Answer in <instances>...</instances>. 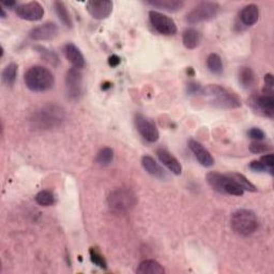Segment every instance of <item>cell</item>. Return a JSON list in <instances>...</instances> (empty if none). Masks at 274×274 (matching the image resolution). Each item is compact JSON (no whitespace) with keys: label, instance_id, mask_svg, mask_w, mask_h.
Listing matches in <instances>:
<instances>
[{"label":"cell","instance_id":"30","mask_svg":"<svg viewBox=\"0 0 274 274\" xmlns=\"http://www.w3.org/2000/svg\"><path fill=\"white\" fill-rule=\"evenodd\" d=\"M114 160V151L113 149L108 148V147H105V148L101 149L96 157V162L101 165V166H106L109 165Z\"/></svg>","mask_w":274,"mask_h":274},{"label":"cell","instance_id":"27","mask_svg":"<svg viewBox=\"0 0 274 274\" xmlns=\"http://www.w3.org/2000/svg\"><path fill=\"white\" fill-rule=\"evenodd\" d=\"M228 176L234 179V180L242 187V189L243 191H248V192H256L257 191V187L253 184L250 180H248V178L244 177L242 174H239V173H231V174H228Z\"/></svg>","mask_w":274,"mask_h":274},{"label":"cell","instance_id":"33","mask_svg":"<svg viewBox=\"0 0 274 274\" xmlns=\"http://www.w3.org/2000/svg\"><path fill=\"white\" fill-rule=\"evenodd\" d=\"M248 135L250 139L254 140L255 142H262L263 140L266 139V133L263 132L261 129L259 128H252L249 130Z\"/></svg>","mask_w":274,"mask_h":274},{"label":"cell","instance_id":"20","mask_svg":"<svg viewBox=\"0 0 274 274\" xmlns=\"http://www.w3.org/2000/svg\"><path fill=\"white\" fill-rule=\"evenodd\" d=\"M202 41V35L194 28H187L183 31L182 42L187 49H195Z\"/></svg>","mask_w":274,"mask_h":274},{"label":"cell","instance_id":"11","mask_svg":"<svg viewBox=\"0 0 274 274\" xmlns=\"http://www.w3.org/2000/svg\"><path fill=\"white\" fill-rule=\"evenodd\" d=\"M15 13L19 18L29 20V22H37L44 16V8L38 2H31L17 6Z\"/></svg>","mask_w":274,"mask_h":274},{"label":"cell","instance_id":"16","mask_svg":"<svg viewBox=\"0 0 274 274\" xmlns=\"http://www.w3.org/2000/svg\"><path fill=\"white\" fill-rule=\"evenodd\" d=\"M63 52H65L66 58L68 61L73 66V68H76L81 70L86 66V60L84 55L81 54L80 49L73 43H67L63 48Z\"/></svg>","mask_w":274,"mask_h":274},{"label":"cell","instance_id":"8","mask_svg":"<svg viewBox=\"0 0 274 274\" xmlns=\"http://www.w3.org/2000/svg\"><path fill=\"white\" fill-rule=\"evenodd\" d=\"M66 92L70 101L76 102L83 96V74L76 68H71L66 75Z\"/></svg>","mask_w":274,"mask_h":274},{"label":"cell","instance_id":"37","mask_svg":"<svg viewBox=\"0 0 274 274\" xmlns=\"http://www.w3.org/2000/svg\"><path fill=\"white\" fill-rule=\"evenodd\" d=\"M202 86L199 85V84L197 83H189L187 85V93L188 94H192V96H195V94H199L200 93V90H202Z\"/></svg>","mask_w":274,"mask_h":274},{"label":"cell","instance_id":"17","mask_svg":"<svg viewBox=\"0 0 274 274\" xmlns=\"http://www.w3.org/2000/svg\"><path fill=\"white\" fill-rule=\"evenodd\" d=\"M142 165L147 173L155 177V178H157V179L165 180V179L168 178L167 173L163 170V167L150 155H144L143 156Z\"/></svg>","mask_w":274,"mask_h":274},{"label":"cell","instance_id":"25","mask_svg":"<svg viewBox=\"0 0 274 274\" xmlns=\"http://www.w3.org/2000/svg\"><path fill=\"white\" fill-rule=\"evenodd\" d=\"M207 67L209 71L215 75H221L223 73V61L217 54H210L207 57Z\"/></svg>","mask_w":274,"mask_h":274},{"label":"cell","instance_id":"36","mask_svg":"<svg viewBox=\"0 0 274 274\" xmlns=\"http://www.w3.org/2000/svg\"><path fill=\"white\" fill-rule=\"evenodd\" d=\"M263 165H265L268 170L273 172V165H274V156L272 153H268L262 155L259 160Z\"/></svg>","mask_w":274,"mask_h":274},{"label":"cell","instance_id":"40","mask_svg":"<svg viewBox=\"0 0 274 274\" xmlns=\"http://www.w3.org/2000/svg\"><path fill=\"white\" fill-rule=\"evenodd\" d=\"M111 86H112V84H111V83H105L104 85L102 86V89H103V90H106V89L109 88Z\"/></svg>","mask_w":274,"mask_h":274},{"label":"cell","instance_id":"29","mask_svg":"<svg viewBox=\"0 0 274 274\" xmlns=\"http://www.w3.org/2000/svg\"><path fill=\"white\" fill-rule=\"evenodd\" d=\"M35 48L39 52V54L42 56V58H43L46 62H48L49 65L54 66V67H57L59 65L60 60H59L58 56L55 54L54 51L44 47V46H36Z\"/></svg>","mask_w":274,"mask_h":274},{"label":"cell","instance_id":"22","mask_svg":"<svg viewBox=\"0 0 274 274\" xmlns=\"http://www.w3.org/2000/svg\"><path fill=\"white\" fill-rule=\"evenodd\" d=\"M238 78H239L240 85L244 89H249V88L253 87L256 81L255 73L250 67L240 68L239 73H238Z\"/></svg>","mask_w":274,"mask_h":274},{"label":"cell","instance_id":"39","mask_svg":"<svg viewBox=\"0 0 274 274\" xmlns=\"http://www.w3.org/2000/svg\"><path fill=\"white\" fill-rule=\"evenodd\" d=\"M2 5L3 6H6L8 8H12V7H15L16 6V3L15 2H4Z\"/></svg>","mask_w":274,"mask_h":274},{"label":"cell","instance_id":"18","mask_svg":"<svg viewBox=\"0 0 274 274\" xmlns=\"http://www.w3.org/2000/svg\"><path fill=\"white\" fill-rule=\"evenodd\" d=\"M240 22L246 27L255 25L259 18V9L256 5H248L239 14Z\"/></svg>","mask_w":274,"mask_h":274},{"label":"cell","instance_id":"10","mask_svg":"<svg viewBox=\"0 0 274 274\" xmlns=\"http://www.w3.org/2000/svg\"><path fill=\"white\" fill-rule=\"evenodd\" d=\"M135 125L137 131L140 132V134L144 137V140L149 143H155L157 142L160 137L159 130H157L155 123L147 118L146 116L142 114H136L135 115Z\"/></svg>","mask_w":274,"mask_h":274},{"label":"cell","instance_id":"3","mask_svg":"<svg viewBox=\"0 0 274 274\" xmlns=\"http://www.w3.org/2000/svg\"><path fill=\"white\" fill-rule=\"evenodd\" d=\"M24 80L29 90L34 92H45L55 85V77L52 73L41 66H35L25 73Z\"/></svg>","mask_w":274,"mask_h":274},{"label":"cell","instance_id":"14","mask_svg":"<svg viewBox=\"0 0 274 274\" xmlns=\"http://www.w3.org/2000/svg\"><path fill=\"white\" fill-rule=\"evenodd\" d=\"M188 147H189V149H191V151L193 152V154L195 155L196 160L203 166L211 167L214 164L213 156L202 144L198 143L195 140H191L188 142Z\"/></svg>","mask_w":274,"mask_h":274},{"label":"cell","instance_id":"13","mask_svg":"<svg viewBox=\"0 0 274 274\" xmlns=\"http://www.w3.org/2000/svg\"><path fill=\"white\" fill-rule=\"evenodd\" d=\"M59 33V28L55 23H45L40 25L29 33V38L34 41H49L55 39Z\"/></svg>","mask_w":274,"mask_h":274},{"label":"cell","instance_id":"5","mask_svg":"<svg viewBox=\"0 0 274 274\" xmlns=\"http://www.w3.org/2000/svg\"><path fill=\"white\" fill-rule=\"evenodd\" d=\"M231 227L238 235L248 237L258 228V218L251 210L239 209L231 216Z\"/></svg>","mask_w":274,"mask_h":274},{"label":"cell","instance_id":"38","mask_svg":"<svg viewBox=\"0 0 274 274\" xmlns=\"http://www.w3.org/2000/svg\"><path fill=\"white\" fill-rule=\"evenodd\" d=\"M120 58L117 56V55H112L108 59V65L112 67V68H116V67H118L120 65Z\"/></svg>","mask_w":274,"mask_h":274},{"label":"cell","instance_id":"2","mask_svg":"<svg viewBox=\"0 0 274 274\" xmlns=\"http://www.w3.org/2000/svg\"><path fill=\"white\" fill-rule=\"evenodd\" d=\"M66 119V112L57 104H46L36 111L30 118L36 129L51 130L56 129L62 124Z\"/></svg>","mask_w":274,"mask_h":274},{"label":"cell","instance_id":"26","mask_svg":"<svg viewBox=\"0 0 274 274\" xmlns=\"http://www.w3.org/2000/svg\"><path fill=\"white\" fill-rule=\"evenodd\" d=\"M225 180V175H222L216 172H211L207 175V182L211 186L214 191L224 194L223 193V183Z\"/></svg>","mask_w":274,"mask_h":274},{"label":"cell","instance_id":"34","mask_svg":"<svg viewBox=\"0 0 274 274\" xmlns=\"http://www.w3.org/2000/svg\"><path fill=\"white\" fill-rule=\"evenodd\" d=\"M250 170L255 172V173H270L271 175H273V172H271L270 170H268V168L263 165L259 160H255V161H252L249 165Z\"/></svg>","mask_w":274,"mask_h":274},{"label":"cell","instance_id":"4","mask_svg":"<svg viewBox=\"0 0 274 274\" xmlns=\"http://www.w3.org/2000/svg\"><path fill=\"white\" fill-rule=\"evenodd\" d=\"M108 207L115 213L124 214L130 212L137 203V197L129 188H116L107 198Z\"/></svg>","mask_w":274,"mask_h":274},{"label":"cell","instance_id":"35","mask_svg":"<svg viewBox=\"0 0 274 274\" xmlns=\"http://www.w3.org/2000/svg\"><path fill=\"white\" fill-rule=\"evenodd\" d=\"M273 87H274V77L269 73V74L265 75V88H263L262 92L273 94Z\"/></svg>","mask_w":274,"mask_h":274},{"label":"cell","instance_id":"19","mask_svg":"<svg viewBox=\"0 0 274 274\" xmlns=\"http://www.w3.org/2000/svg\"><path fill=\"white\" fill-rule=\"evenodd\" d=\"M146 4L171 13L177 12L184 7V3L181 0H147Z\"/></svg>","mask_w":274,"mask_h":274},{"label":"cell","instance_id":"23","mask_svg":"<svg viewBox=\"0 0 274 274\" xmlns=\"http://www.w3.org/2000/svg\"><path fill=\"white\" fill-rule=\"evenodd\" d=\"M54 9H55V12H56L57 16L61 20V23L65 25L67 28H72L73 27L72 17H71V14L69 12L66 4L62 3V2H55Z\"/></svg>","mask_w":274,"mask_h":274},{"label":"cell","instance_id":"32","mask_svg":"<svg viewBox=\"0 0 274 274\" xmlns=\"http://www.w3.org/2000/svg\"><path fill=\"white\" fill-rule=\"evenodd\" d=\"M272 147L268 144H265L262 142H253L250 145V151L254 154H260V153H267L271 151Z\"/></svg>","mask_w":274,"mask_h":274},{"label":"cell","instance_id":"24","mask_svg":"<svg viewBox=\"0 0 274 274\" xmlns=\"http://www.w3.org/2000/svg\"><path fill=\"white\" fill-rule=\"evenodd\" d=\"M17 69L18 67L16 63L11 62L3 71V80L8 87H12L15 84L17 77Z\"/></svg>","mask_w":274,"mask_h":274},{"label":"cell","instance_id":"28","mask_svg":"<svg viewBox=\"0 0 274 274\" xmlns=\"http://www.w3.org/2000/svg\"><path fill=\"white\" fill-rule=\"evenodd\" d=\"M35 200L38 205L42 207H49L55 204L56 198H55V195L50 191L44 189V191H41L36 195Z\"/></svg>","mask_w":274,"mask_h":274},{"label":"cell","instance_id":"1","mask_svg":"<svg viewBox=\"0 0 274 274\" xmlns=\"http://www.w3.org/2000/svg\"><path fill=\"white\" fill-rule=\"evenodd\" d=\"M199 96H202L208 104L217 108L234 109L240 107L242 104L235 92L220 85H207L203 87Z\"/></svg>","mask_w":274,"mask_h":274},{"label":"cell","instance_id":"9","mask_svg":"<svg viewBox=\"0 0 274 274\" xmlns=\"http://www.w3.org/2000/svg\"><path fill=\"white\" fill-rule=\"evenodd\" d=\"M149 19L151 26L163 36H174L177 33V25L170 16L157 11H150Z\"/></svg>","mask_w":274,"mask_h":274},{"label":"cell","instance_id":"7","mask_svg":"<svg viewBox=\"0 0 274 274\" xmlns=\"http://www.w3.org/2000/svg\"><path fill=\"white\" fill-rule=\"evenodd\" d=\"M248 103L254 113L263 117L273 118L274 116V97L272 93H253Z\"/></svg>","mask_w":274,"mask_h":274},{"label":"cell","instance_id":"15","mask_svg":"<svg viewBox=\"0 0 274 274\" xmlns=\"http://www.w3.org/2000/svg\"><path fill=\"white\" fill-rule=\"evenodd\" d=\"M156 155L157 157H159L160 162L166 168H168V171L172 172L176 176L181 175L182 166L180 162L177 160V157L174 156L170 151H167L166 149H163V148H159L156 150Z\"/></svg>","mask_w":274,"mask_h":274},{"label":"cell","instance_id":"12","mask_svg":"<svg viewBox=\"0 0 274 274\" xmlns=\"http://www.w3.org/2000/svg\"><path fill=\"white\" fill-rule=\"evenodd\" d=\"M114 4L111 0H90L86 4L87 12L98 20L107 18L113 12Z\"/></svg>","mask_w":274,"mask_h":274},{"label":"cell","instance_id":"31","mask_svg":"<svg viewBox=\"0 0 274 274\" xmlns=\"http://www.w3.org/2000/svg\"><path fill=\"white\" fill-rule=\"evenodd\" d=\"M89 255L92 263H94L97 267L106 270L107 269V262L105 260L104 256L101 254V252L96 249V248H91L89 250Z\"/></svg>","mask_w":274,"mask_h":274},{"label":"cell","instance_id":"41","mask_svg":"<svg viewBox=\"0 0 274 274\" xmlns=\"http://www.w3.org/2000/svg\"><path fill=\"white\" fill-rule=\"evenodd\" d=\"M0 12H2V17L3 18H6V12H5V9L4 8L0 9Z\"/></svg>","mask_w":274,"mask_h":274},{"label":"cell","instance_id":"6","mask_svg":"<svg viewBox=\"0 0 274 274\" xmlns=\"http://www.w3.org/2000/svg\"><path fill=\"white\" fill-rule=\"evenodd\" d=\"M220 11L221 6L218 4L212 2H204L198 4L185 15V20L189 25L208 22V20H211L216 17Z\"/></svg>","mask_w":274,"mask_h":274},{"label":"cell","instance_id":"21","mask_svg":"<svg viewBox=\"0 0 274 274\" xmlns=\"http://www.w3.org/2000/svg\"><path fill=\"white\" fill-rule=\"evenodd\" d=\"M136 272L139 274H163L165 273V270L157 261L147 259L140 263Z\"/></svg>","mask_w":274,"mask_h":274}]
</instances>
